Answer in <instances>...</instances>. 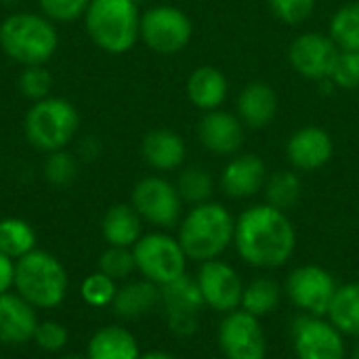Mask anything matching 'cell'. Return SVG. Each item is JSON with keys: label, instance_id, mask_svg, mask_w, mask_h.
<instances>
[{"label": "cell", "instance_id": "obj_10", "mask_svg": "<svg viewBox=\"0 0 359 359\" xmlns=\"http://www.w3.org/2000/svg\"><path fill=\"white\" fill-rule=\"evenodd\" d=\"M130 206L139 217L156 227L168 229L181 221L183 200L177 191V185L164 177H143L130 198Z\"/></svg>", "mask_w": 359, "mask_h": 359}, {"label": "cell", "instance_id": "obj_9", "mask_svg": "<svg viewBox=\"0 0 359 359\" xmlns=\"http://www.w3.org/2000/svg\"><path fill=\"white\" fill-rule=\"evenodd\" d=\"M339 284L334 276L320 265H301L292 269L284 282V294L288 301L307 316L326 318Z\"/></svg>", "mask_w": 359, "mask_h": 359}, {"label": "cell", "instance_id": "obj_40", "mask_svg": "<svg viewBox=\"0 0 359 359\" xmlns=\"http://www.w3.org/2000/svg\"><path fill=\"white\" fill-rule=\"evenodd\" d=\"M15 286V261L0 252V294L11 292Z\"/></svg>", "mask_w": 359, "mask_h": 359}, {"label": "cell", "instance_id": "obj_13", "mask_svg": "<svg viewBox=\"0 0 359 359\" xmlns=\"http://www.w3.org/2000/svg\"><path fill=\"white\" fill-rule=\"evenodd\" d=\"M217 339L227 359H265L267 355V337L261 320L244 309L223 316Z\"/></svg>", "mask_w": 359, "mask_h": 359}, {"label": "cell", "instance_id": "obj_22", "mask_svg": "<svg viewBox=\"0 0 359 359\" xmlns=\"http://www.w3.org/2000/svg\"><path fill=\"white\" fill-rule=\"evenodd\" d=\"M185 93L194 107L202 111H212L225 103L227 93H229V82H227V76L219 67L200 65L187 76Z\"/></svg>", "mask_w": 359, "mask_h": 359}, {"label": "cell", "instance_id": "obj_3", "mask_svg": "<svg viewBox=\"0 0 359 359\" xmlns=\"http://www.w3.org/2000/svg\"><path fill=\"white\" fill-rule=\"evenodd\" d=\"M84 25L90 40L109 55L128 53L141 29V13L137 0H90Z\"/></svg>", "mask_w": 359, "mask_h": 359}, {"label": "cell", "instance_id": "obj_28", "mask_svg": "<svg viewBox=\"0 0 359 359\" xmlns=\"http://www.w3.org/2000/svg\"><path fill=\"white\" fill-rule=\"evenodd\" d=\"M265 202L273 208H280L284 212H288L290 208H294L301 200L303 194V183L299 179L297 170H278L273 175H267L265 181Z\"/></svg>", "mask_w": 359, "mask_h": 359}, {"label": "cell", "instance_id": "obj_33", "mask_svg": "<svg viewBox=\"0 0 359 359\" xmlns=\"http://www.w3.org/2000/svg\"><path fill=\"white\" fill-rule=\"evenodd\" d=\"M42 172H44V179L55 185V187H67L74 183L76 175H78V164L74 160L72 154L59 149V151H50L44 160V166H42Z\"/></svg>", "mask_w": 359, "mask_h": 359}, {"label": "cell", "instance_id": "obj_4", "mask_svg": "<svg viewBox=\"0 0 359 359\" xmlns=\"http://www.w3.org/2000/svg\"><path fill=\"white\" fill-rule=\"evenodd\" d=\"M55 23L38 13H13L0 23V48L6 57L27 65H44L57 50Z\"/></svg>", "mask_w": 359, "mask_h": 359}, {"label": "cell", "instance_id": "obj_12", "mask_svg": "<svg viewBox=\"0 0 359 359\" xmlns=\"http://www.w3.org/2000/svg\"><path fill=\"white\" fill-rule=\"evenodd\" d=\"M341 48L334 44L330 34L303 32L288 46L290 67L305 80L324 82L332 78Z\"/></svg>", "mask_w": 359, "mask_h": 359}, {"label": "cell", "instance_id": "obj_11", "mask_svg": "<svg viewBox=\"0 0 359 359\" xmlns=\"http://www.w3.org/2000/svg\"><path fill=\"white\" fill-rule=\"evenodd\" d=\"M290 332L297 359H345V334L326 318L301 313Z\"/></svg>", "mask_w": 359, "mask_h": 359}, {"label": "cell", "instance_id": "obj_43", "mask_svg": "<svg viewBox=\"0 0 359 359\" xmlns=\"http://www.w3.org/2000/svg\"><path fill=\"white\" fill-rule=\"evenodd\" d=\"M353 359H359V343L355 345V349H353Z\"/></svg>", "mask_w": 359, "mask_h": 359}, {"label": "cell", "instance_id": "obj_5", "mask_svg": "<svg viewBox=\"0 0 359 359\" xmlns=\"http://www.w3.org/2000/svg\"><path fill=\"white\" fill-rule=\"evenodd\" d=\"M15 290L36 309H53L65 299L67 271L57 257L34 248L15 261Z\"/></svg>", "mask_w": 359, "mask_h": 359}, {"label": "cell", "instance_id": "obj_37", "mask_svg": "<svg viewBox=\"0 0 359 359\" xmlns=\"http://www.w3.org/2000/svg\"><path fill=\"white\" fill-rule=\"evenodd\" d=\"M40 11L53 23H72L86 15L90 0H38Z\"/></svg>", "mask_w": 359, "mask_h": 359}, {"label": "cell", "instance_id": "obj_36", "mask_svg": "<svg viewBox=\"0 0 359 359\" xmlns=\"http://www.w3.org/2000/svg\"><path fill=\"white\" fill-rule=\"evenodd\" d=\"M316 4L318 0H267L271 15L286 25L305 23L313 15Z\"/></svg>", "mask_w": 359, "mask_h": 359}, {"label": "cell", "instance_id": "obj_14", "mask_svg": "<svg viewBox=\"0 0 359 359\" xmlns=\"http://www.w3.org/2000/svg\"><path fill=\"white\" fill-rule=\"evenodd\" d=\"M160 303L164 307L168 328L177 337H189L198 330L200 311L206 305L196 278L183 273L175 282L160 286Z\"/></svg>", "mask_w": 359, "mask_h": 359}, {"label": "cell", "instance_id": "obj_25", "mask_svg": "<svg viewBox=\"0 0 359 359\" xmlns=\"http://www.w3.org/2000/svg\"><path fill=\"white\" fill-rule=\"evenodd\" d=\"M141 223L143 219L130 204H116L103 215L101 231L109 246L133 248L141 238Z\"/></svg>", "mask_w": 359, "mask_h": 359}, {"label": "cell", "instance_id": "obj_41", "mask_svg": "<svg viewBox=\"0 0 359 359\" xmlns=\"http://www.w3.org/2000/svg\"><path fill=\"white\" fill-rule=\"evenodd\" d=\"M139 359H175L170 353H164V351H149V353H141Z\"/></svg>", "mask_w": 359, "mask_h": 359}, {"label": "cell", "instance_id": "obj_18", "mask_svg": "<svg viewBox=\"0 0 359 359\" xmlns=\"http://www.w3.org/2000/svg\"><path fill=\"white\" fill-rule=\"evenodd\" d=\"M267 181V166L255 154H236L225 164L219 185L231 200H248L257 196Z\"/></svg>", "mask_w": 359, "mask_h": 359}, {"label": "cell", "instance_id": "obj_39", "mask_svg": "<svg viewBox=\"0 0 359 359\" xmlns=\"http://www.w3.org/2000/svg\"><path fill=\"white\" fill-rule=\"evenodd\" d=\"M34 343L48 353L61 351L67 343V328L55 320L48 322H38V328L34 332Z\"/></svg>", "mask_w": 359, "mask_h": 359}, {"label": "cell", "instance_id": "obj_44", "mask_svg": "<svg viewBox=\"0 0 359 359\" xmlns=\"http://www.w3.org/2000/svg\"><path fill=\"white\" fill-rule=\"evenodd\" d=\"M0 2H4V4H13V2H19V0H0Z\"/></svg>", "mask_w": 359, "mask_h": 359}, {"label": "cell", "instance_id": "obj_16", "mask_svg": "<svg viewBox=\"0 0 359 359\" xmlns=\"http://www.w3.org/2000/svg\"><path fill=\"white\" fill-rule=\"evenodd\" d=\"M334 156V141L322 126L309 124L294 130L286 141V160L297 172H316Z\"/></svg>", "mask_w": 359, "mask_h": 359}, {"label": "cell", "instance_id": "obj_31", "mask_svg": "<svg viewBox=\"0 0 359 359\" xmlns=\"http://www.w3.org/2000/svg\"><path fill=\"white\" fill-rule=\"evenodd\" d=\"M177 191L183 202L198 206L204 202H210L215 191L212 175L202 166H185L177 177Z\"/></svg>", "mask_w": 359, "mask_h": 359}, {"label": "cell", "instance_id": "obj_20", "mask_svg": "<svg viewBox=\"0 0 359 359\" xmlns=\"http://www.w3.org/2000/svg\"><path fill=\"white\" fill-rule=\"evenodd\" d=\"M280 109V97L276 88L263 80L248 82L238 99H236V114L248 128H265L269 126Z\"/></svg>", "mask_w": 359, "mask_h": 359}, {"label": "cell", "instance_id": "obj_27", "mask_svg": "<svg viewBox=\"0 0 359 359\" xmlns=\"http://www.w3.org/2000/svg\"><path fill=\"white\" fill-rule=\"evenodd\" d=\"M282 294H284V286H280V282H276L273 278H269V276L255 278L250 284L244 286L240 309H244L250 316L261 320V318L269 316L280 305Z\"/></svg>", "mask_w": 359, "mask_h": 359}, {"label": "cell", "instance_id": "obj_17", "mask_svg": "<svg viewBox=\"0 0 359 359\" xmlns=\"http://www.w3.org/2000/svg\"><path fill=\"white\" fill-rule=\"evenodd\" d=\"M244 124L236 111H227L223 107L204 111L198 122V139L206 151L212 156L231 158L240 154L244 145Z\"/></svg>", "mask_w": 359, "mask_h": 359}, {"label": "cell", "instance_id": "obj_19", "mask_svg": "<svg viewBox=\"0 0 359 359\" xmlns=\"http://www.w3.org/2000/svg\"><path fill=\"white\" fill-rule=\"evenodd\" d=\"M38 328L36 307L15 292L0 294V343L2 345H25L34 341Z\"/></svg>", "mask_w": 359, "mask_h": 359}, {"label": "cell", "instance_id": "obj_15", "mask_svg": "<svg viewBox=\"0 0 359 359\" xmlns=\"http://www.w3.org/2000/svg\"><path fill=\"white\" fill-rule=\"evenodd\" d=\"M198 288L202 292L204 305L210 307L217 313H229L240 309L242 294H244V282L240 273L225 261L212 259L200 263V269L196 273Z\"/></svg>", "mask_w": 359, "mask_h": 359}, {"label": "cell", "instance_id": "obj_42", "mask_svg": "<svg viewBox=\"0 0 359 359\" xmlns=\"http://www.w3.org/2000/svg\"><path fill=\"white\" fill-rule=\"evenodd\" d=\"M61 359H86V355L82 358V355H74V353H72V355H65V358H61Z\"/></svg>", "mask_w": 359, "mask_h": 359}, {"label": "cell", "instance_id": "obj_6", "mask_svg": "<svg viewBox=\"0 0 359 359\" xmlns=\"http://www.w3.org/2000/svg\"><path fill=\"white\" fill-rule=\"evenodd\" d=\"M80 126L78 109L61 97H46L34 101L23 118V133L27 143L44 154L65 149Z\"/></svg>", "mask_w": 359, "mask_h": 359}, {"label": "cell", "instance_id": "obj_2", "mask_svg": "<svg viewBox=\"0 0 359 359\" xmlns=\"http://www.w3.org/2000/svg\"><path fill=\"white\" fill-rule=\"evenodd\" d=\"M236 219L219 202H204L191 206V210L179 223V244L187 259L204 263L219 259L233 244Z\"/></svg>", "mask_w": 359, "mask_h": 359}, {"label": "cell", "instance_id": "obj_1", "mask_svg": "<svg viewBox=\"0 0 359 359\" xmlns=\"http://www.w3.org/2000/svg\"><path fill=\"white\" fill-rule=\"evenodd\" d=\"M233 246L250 267L278 269L294 255L297 229L288 212L267 202L255 204L236 219Z\"/></svg>", "mask_w": 359, "mask_h": 359}, {"label": "cell", "instance_id": "obj_7", "mask_svg": "<svg viewBox=\"0 0 359 359\" xmlns=\"http://www.w3.org/2000/svg\"><path fill=\"white\" fill-rule=\"evenodd\" d=\"M133 255L137 271L156 286L175 282L187 269V255L181 248L179 240L162 231L141 236L139 242L133 246Z\"/></svg>", "mask_w": 359, "mask_h": 359}, {"label": "cell", "instance_id": "obj_38", "mask_svg": "<svg viewBox=\"0 0 359 359\" xmlns=\"http://www.w3.org/2000/svg\"><path fill=\"white\" fill-rule=\"evenodd\" d=\"M330 80L334 82L337 88H345V90L359 88V50H341Z\"/></svg>", "mask_w": 359, "mask_h": 359}, {"label": "cell", "instance_id": "obj_34", "mask_svg": "<svg viewBox=\"0 0 359 359\" xmlns=\"http://www.w3.org/2000/svg\"><path fill=\"white\" fill-rule=\"evenodd\" d=\"M53 88V76L44 65H27L19 76V90L29 101L46 99Z\"/></svg>", "mask_w": 359, "mask_h": 359}, {"label": "cell", "instance_id": "obj_35", "mask_svg": "<svg viewBox=\"0 0 359 359\" xmlns=\"http://www.w3.org/2000/svg\"><path fill=\"white\" fill-rule=\"evenodd\" d=\"M80 292H82V299L90 307H105V305H111L114 303L116 292H118V286H116V282L111 278H107L105 273L97 271V273H90L82 282Z\"/></svg>", "mask_w": 359, "mask_h": 359}, {"label": "cell", "instance_id": "obj_23", "mask_svg": "<svg viewBox=\"0 0 359 359\" xmlns=\"http://www.w3.org/2000/svg\"><path fill=\"white\" fill-rule=\"evenodd\" d=\"M111 305L116 316H120L122 320H139L154 311L156 305H160V286L145 278L128 282L126 286L118 288Z\"/></svg>", "mask_w": 359, "mask_h": 359}, {"label": "cell", "instance_id": "obj_21", "mask_svg": "<svg viewBox=\"0 0 359 359\" xmlns=\"http://www.w3.org/2000/svg\"><path fill=\"white\" fill-rule=\"evenodd\" d=\"M143 160L158 172L179 170L185 162L187 147L183 137L170 128H154L141 141Z\"/></svg>", "mask_w": 359, "mask_h": 359}, {"label": "cell", "instance_id": "obj_8", "mask_svg": "<svg viewBox=\"0 0 359 359\" xmlns=\"http://www.w3.org/2000/svg\"><path fill=\"white\" fill-rule=\"evenodd\" d=\"M194 36L189 15L170 4H158L141 13L139 40L158 55H179Z\"/></svg>", "mask_w": 359, "mask_h": 359}, {"label": "cell", "instance_id": "obj_24", "mask_svg": "<svg viewBox=\"0 0 359 359\" xmlns=\"http://www.w3.org/2000/svg\"><path fill=\"white\" fill-rule=\"evenodd\" d=\"M139 343L122 326H105L93 334L86 359H139Z\"/></svg>", "mask_w": 359, "mask_h": 359}, {"label": "cell", "instance_id": "obj_30", "mask_svg": "<svg viewBox=\"0 0 359 359\" xmlns=\"http://www.w3.org/2000/svg\"><path fill=\"white\" fill-rule=\"evenodd\" d=\"M328 34L341 50H359V0L345 2L334 11Z\"/></svg>", "mask_w": 359, "mask_h": 359}, {"label": "cell", "instance_id": "obj_26", "mask_svg": "<svg viewBox=\"0 0 359 359\" xmlns=\"http://www.w3.org/2000/svg\"><path fill=\"white\" fill-rule=\"evenodd\" d=\"M328 320L345 334L359 339V282L337 288L328 309Z\"/></svg>", "mask_w": 359, "mask_h": 359}, {"label": "cell", "instance_id": "obj_32", "mask_svg": "<svg viewBox=\"0 0 359 359\" xmlns=\"http://www.w3.org/2000/svg\"><path fill=\"white\" fill-rule=\"evenodd\" d=\"M99 271L105 273L107 278H111L114 282L128 280L133 276V271H137V263H135L133 248L109 246L101 255V259H99Z\"/></svg>", "mask_w": 359, "mask_h": 359}, {"label": "cell", "instance_id": "obj_29", "mask_svg": "<svg viewBox=\"0 0 359 359\" xmlns=\"http://www.w3.org/2000/svg\"><path fill=\"white\" fill-rule=\"evenodd\" d=\"M36 248V231L34 227L15 217H6L0 221V252L8 259L17 261Z\"/></svg>", "mask_w": 359, "mask_h": 359}]
</instances>
